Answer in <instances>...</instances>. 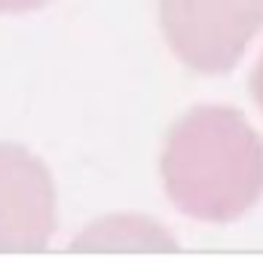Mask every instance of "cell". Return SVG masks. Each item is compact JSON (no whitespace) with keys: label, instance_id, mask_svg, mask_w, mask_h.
Listing matches in <instances>:
<instances>
[{"label":"cell","instance_id":"obj_1","mask_svg":"<svg viewBox=\"0 0 263 263\" xmlns=\"http://www.w3.org/2000/svg\"><path fill=\"white\" fill-rule=\"evenodd\" d=\"M162 184L187 217L230 223L263 196V138L233 107H193L165 138Z\"/></svg>","mask_w":263,"mask_h":263},{"label":"cell","instance_id":"obj_2","mask_svg":"<svg viewBox=\"0 0 263 263\" xmlns=\"http://www.w3.org/2000/svg\"><path fill=\"white\" fill-rule=\"evenodd\" d=\"M162 34L196 73H227L263 31V0H159Z\"/></svg>","mask_w":263,"mask_h":263},{"label":"cell","instance_id":"obj_3","mask_svg":"<svg viewBox=\"0 0 263 263\" xmlns=\"http://www.w3.org/2000/svg\"><path fill=\"white\" fill-rule=\"evenodd\" d=\"M55 233V184L46 165L0 144V254H34Z\"/></svg>","mask_w":263,"mask_h":263},{"label":"cell","instance_id":"obj_4","mask_svg":"<svg viewBox=\"0 0 263 263\" xmlns=\"http://www.w3.org/2000/svg\"><path fill=\"white\" fill-rule=\"evenodd\" d=\"M175 239L156 227L147 217L117 214L107 220L92 223L86 233H80L70 242V251L83 254H156V251H175Z\"/></svg>","mask_w":263,"mask_h":263},{"label":"cell","instance_id":"obj_5","mask_svg":"<svg viewBox=\"0 0 263 263\" xmlns=\"http://www.w3.org/2000/svg\"><path fill=\"white\" fill-rule=\"evenodd\" d=\"M46 3H52V0H0V12H31Z\"/></svg>","mask_w":263,"mask_h":263},{"label":"cell","instance_id":"obj_6","mask_svg":"<svg viewBox=\"0 0 263 263\" xmlns=\"http://www.w3.org/2000/svg\"><path fill=\"white\" fill-rule=\"evenodd\" d=\"M251 95H254L257 107L263 110V59L257 62V67H254V73H251Z\"/></svg>","mask_w":263,"mask_h":263}]
</instances>
